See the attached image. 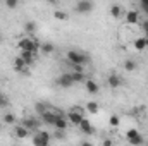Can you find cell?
<instances>
[{"instance_id":"1","label":"cell","mask_w":148,"mask_h":146,"mask_svg":"<svg viewBox=\"0 0 148 146\" xmlns=\"http://www.w3.org/2000/svg\"><path fill=\"white\" fill-rule=\"evenodd\" d=\"M66 59H67L69 65H86L90 62V55H86L83 52H77V50H67Z\"/></svg>"},{"instance_id":"2","label":"cell","mask_w":148,"mask_h":146,"mask_svg":"<svg viewBox=\"0 0 148 146\" xmlns=\"http://www.w3.org/2000/svg\"><path fill=\"white\" fill-rule=\"evenodd\" d=\"M33 146H50V134L47 131H38L33 134Z\"/></svg>"},{"instance_id":"3","label":"cell","mask_w":148,"mask_h":146,"mask_svg":"<svg viewBox=\"0 0 148 146\" xmlns=\"http://www.w3.org/2000/svg\"><path fill=\"white\" fill-rule=\"evenodd\" d=\"M93 7H95L93 2H90V0H79V2H76L74 10L79 12V14H90L93 10Z\"/></svg>"},{"instance_id":"4","label":"cell","mask_w":148,"mask_h":146,"mask_svg":"<svg viewBox=\"0 0 148 146\" xmlns=\"http://www.w3.org/2000/svg\"><path fill=\"white\" fill-rule=\"evenodd\" d=\"M21 126L26 127L29 132H33V131L38 132V129H40V126H41V120H40V119H35V117H26V119H23Z\"/></svg>"},{"instance_id":"5","label":"cell","mask_w":148,"mask_h":146,"mask_svg":"<svg viewBox=\"0 0 148 146\" xmlns=\"http://www.w3.org/2000/svg\"><path fill=\"white\" fill-rule=\"evenodd\" d=\"M55 83H57V86H60V88H73L74 83H73V76H71V72H64L60 74L57 79H55Z\"/></svg>"},{"instance_id":"6","label":"cell","mask_w":148,"mask_h":146,"mask_svg":"<svg viewBox=\"0 0 148 146\" xmlns=\"http://www.w3.org/2000/svg\"><path fill=\"white\" fill-rule=\"evenodd\" d=\"M55 115H57V119H55L53 127H55V129H60V131H66V129L69 127V122H67L66 113H64V112H55Z\"/></svg>"},{"instance_id":"7","label":"cell","mask_w":148,"mask_h":146,"mask_svg":"<svg viewBox=\"0 0 148 146\" xmlns=\"http://www.w3.org/2000/svg\"><path fill=\"white\" fill-rule=\"evenodd\" d=\"M66 117H67V122H69V124L77 126V127H79V124H81V122H83V119H84V115H83V113L74 112V110L67 112V113H66Z\"/></svg>"},{"instance_id":"8","label":"cell","mask_w":148,"mask_h":146,"mask_svg":"<svg viewBox=\"0 0 148 146\" xmlns=\"http://www.w3.org/2000/svg\"><path fill=\"white\" fill-rule=\"evenodd\" d=\"M107 84H109V88L115 89V88H119V86L122 84V77H121L119 74H115V72H110L109 77H107Z\"/></svg>"},{"instance_id":"9","label":"cell","mask_w":148,"mask_h":146,"mask_svg":"<svg viewBox=\"0 0 148 146\" xmlns=\"http://www.w3.org/2000/svg\"><path fill=\"white\" fill-rule=\"evenodd\" d=\"M55 119H57V115H55V112H45L43 115H40V120H41V124H47V126H53L55 124Z\"/></svg>"},{"instance_id":"10","label":"cell","mask_w":148,"mask_h":146,"mask_svg":"<svg viewBox=\"0 0 148 146\" xmlns=\"http://www.w3.org/2000/svg\"><path fill=\"white\" fill-rule=\"evenodd\" d=\"M79 129H81V132H83V134H86V136L95 134V127H93V126H91V122H90V120H86V119H83V122L79 124Z\"/></svg>"},{"instance_id":"11","label":"cell","mask_w":148,"mask_h":146,"mask_svg":"<svg viewBox=\"0 0 148 146\" xmlns=\"http://www.w3.org/2000/svg\"><path fill=\"white\" fill-rule=\"evenodd\" d=\"M19 57L24 60L26 67H31L35 64V53L33 52H19Z\"/></svg>"},{"instance_id":"12","label":"cell","mask_w":148,"mask_h":146,"mask_svg":"<svg viewBox=\"0 0 148 146\" xmlns=\"http://www.w3.org/2000/svg\"><path fill=\"white\" fill-rule=\"evenodd\" d=\"M126 23L127 24H138L140 23V12L138 10H129L126 14Z\"/></svg>"},{"instance_id":"13","label":"cell","mask_w":148,"mask_h":146,"mask_svg":"<svg viewBox=\"0 0 148 146\" xmlns=\"http://www.w3.org/2000/svg\"><path fill=\"white\" fill-rule=\"evenodd\" d=\"M84 88H86V91H88L90 95H97V93H98V89H100V88H98V84H97L93 79H86V81H84Z\"/></svg>"},{"instance_id":"14","label":"cell","mask_w":148,"mask_h":146,"mask_svg":"<svg viewBox=\"0 0 148 146\" xmlns=\"http://www.w3.org/2000/svg\"><path fill=\"white\" fill-rule=\"evenodd\" d=\"M40 52H41L43 55H50V53H53V52H55V45H53V43H50V41H47V43H41V46H40Z\"/></svg>"},{"instance_id":"15","label":"cell","mask_w":148,"mask_h":146,"mask_svg":"<svg viewBox=\"0 0 148 146\" xmlns=\"http://www.w3.org/2000/svg\"><path fill=\"white\" fill-rule=\"evenodd\" d=\"M26 69H28V67H26L24 60H23V59H21V57L17 55V57L14 59V71H16V72H24Z\"/></svg>"},{"instance_id":"16","label":"cell","mask_w":148,"mask_h":146,"mask_svg":"<svg viewBox=\"0 0 148 146\" xmlns=\"http://www.w3.org/2000/svg\"><path fill=\"white\" fill-rule=\"evenodd\" d=\"M133 45H134V48H136L138 52H143V50L147 48V38H145V36L136 38V40L133 41Z\"/></svg>"},{"instance_id":"17","label":"cell","mask_w":148,"mask_h":146,"mask_svg":"<svg viewBox=\"0 0 148 146\" xmlns=\"http://www.w3.org/2000/svg\"><path fill=\"white\" fill-rule=\"evenodd\" d=\"M16 136H17L19 139H24V138H28V136H29V131L19 124V126H16Z\"/></svg>"},{"instance_id":"18","label":"cell","mask_w":148,"mask_h":146,"mask_svg":"<svg viewBox=\"0 0 148 146\" xmlns=\"http://www.w3.org/2000/svg\"><path fill=\"white\" fill-rule=\"evenodd\" d=\"M110 16L112 17H115V19H119V17L122 16V7L117 5V3H112L110 5Z\"/></svg>"},{"instance_id":"19","label":"cell","mask_w":148,"mask_h":146,"mask_svg":"<svg viewBox=\"0 0 148 146\" xmlns=\"http://www.w3.org/2000/svg\"><path fill=\"white\" fill-rule=\"evenodd\" d=\"M35 110H36L38 115H43L45 112H48V105H47L45 102H36V103H35Z\"/></svg>"},{"instance_id":"20","label":"cell","mask_w":148,"mask_h":146,"mask_svg":"<svg viewBox=\"0 0 148 146\" xmlns=\"http://www.w3.org/2000/svg\"><path fill=\"white\" fill-rule=\"evenodd\" d=\"M84 110H88L90 113H98V110H100V105H98L97 102H88V103L84 105Z\"/></svg>"},{"instance_id":"21","label":"cell","mask_w":148,"mask_h":146,"mask_svg":"<svg viewBox=\"0 0 148 146\" xmlns=\"http://www.w3.org/2000/svg\"><path fill=\"white\" fill-rule=\"evenodd\" d=\"M24 31H26L28 35H33V33L36 31V23H35V21H26V23H24Z\"/></svg>"},{"instance_id":"22","label":"cell","mask_w":148,"mask_h":146,"mask_svg":"<svg viewBox=\"0 0 148 146\" xmlns=\"http://www.w3.org/2000/svg\"><path fill=\"white\" fill-rule=\"evenodd\" d=\"M136 67H138V64H136L133 59H127V60L124 62V69L129 71V72H131V71H136Z\"/></svg>"},{"instance_id":"23","label":"cell","mask_w":148,"mask_h":146,"mask_svg":"<svg viewBox=\"0 0 148 146\" xmlns=\"http://www.w3.org/2000/svg\"><path fill=\"white\" fill-rule=\"evenodd\" d=\"M71 76H73V83L74 84H77V83H84V81H86V76H84V74L71 72Z\"/></svg>"},{"instance_id":"24","label":"cell","mask_w":148,"mask_h":146,"mask_svg":"<svg viewBox=\"0 0 148 146\" xmlns=\"http://www.w3.org/2000/svg\"><path fill=\"white\" fill-rule=\"evenodd\" d=\"M3 124H16V115L14 113H10V112H7V113H3Z\"/></svg>"},{"instance_id":"25","label":"cell","mask_w":148,"mask_h":146,"mask_svg":"<svg viewBox=\"0 0 148 146\" xmlns=\"http://www.w3.org/2000/svg\"><path fill=\"white\" fill-rule=\"evenodd\" d=\"M129 141V145L131 146H141L145 141H143V136L140 134V136H136V138H131V139H127Z\"/></svg>"},{"instance_id":"26","label":"cell","mask_w":148,"mask_h":146,"mask_svg":"<svg viewBox=\"0 0 148 146\" xmlns=\"http://www.w3.org/2000/svg\"><path fill=\"white\" fill-rule=\"evenodd\" d=\"M119 124H121V117H119V115H115V113L110 115V119H109V126H110V127H117Z\"/></svg>"},{"instance_id":"27","label":"cell","mask_w":148,"mask_h":146,"mask_svg":"<svg viewBox=\"0 0 148 146\" xmlns=\"http://www.w3.org/2000/svg\"><path fill=\"white\" fill-rule=\"evenodd\" d=\"M53 17H55L57 21H66V19H67V14H66L64 10H55V12H53Z\"/></svg>"},{"instance_id":"28","label":"cell","mask_w":148,"mask_h":146,"mask_svg":"<svg viewBox=\"0 0 148 146\" xmlns=\"http://www.w3.org/2000/svg\"><path fill=\"white\" fill-rule=\"evenodd\" d=\"M53 138H55V139H59V141H62V139H66V131H60V129H55V132H53Z\"/></svg>"},{"instance_id":"29","label":"cell","mask_w":148,"mask_h":146,"mask_svg":"<svg viewBox=\"0 0 148 146\" xmlns=\"http://www.w3.org/2000/svg\"><path fill=\"white\" fill-rule=\"evenodd\" d=\"M5 107H9V98L3 93H0V108H5Z\"/></svg>"},{"instance_id":"30","label":"cell","mask_w":148,"mask_h":146,"mask_svg":"<svg viewBox=\"0 0 148 146\" xmlns=\"http://www.w3.org/2000/svg\"><path fill=\"white\" fill-rule=\"evenodd\" d=\"M126 136H127V139L136 138V136H140V131H138V129H129V131L126 132Z\"/></svg>"},{"instance_id":"31","label":"cell","mask_w":148,"mask_h":146,"mask_svg":"<svg viewBox=\"0 0 148 146\" xmlns=\"http://www.w3.org/2000/svg\"><path fill=\"white\" fill-rule=\"evenodd\" d=\"M140 7H141V10L148 16V0H141V2H140ZM147 19H148V17H147Z\"/></svg>"},{"instance_id":"32","label":"cell","mask_w":148,"mask_h":146,"mask_svg":"<svg viewBox=\"0 0 148 146\" xmlns=\"http://www.w3.org/2000/svg\"><path fill=\"white\" fill-rule=\"evenodd\" d=\"M73 72H79V74H84V65H71Z\"/></svg>"},{"instance_id":"33","label":"cell","mask_w":148,"mask_h":146,"mask_svg":"<svg viewBox=\"0 0 148 146\" xmlns=\"http://www.w3.org/2000/svg\"><path fill=\"white\" fill-rule=\"evenodd\" d=\"M5 5H7L9 9H16V7H17V2H16V0H7Z\"/></svg>"},{"instance_id":"34","label":"cell","mask_w":148,"mask_h":146,"mask_svg":"<svg viewBox=\"0 0 148 146\" xmlns=\"http://www.w3.org/2000/svg\"><path fill=\"white\" fill-rule=\"evenodd\" d=\"M102 146H112V139H103Z\"/></svg>"},{"instance_id":"35","label":"cell","mask_w":148,"mask_h":146,"mask_svg":"<svg viewBox=\"0 0 148 146\" xmlns=\"http://www.w3.org/2000/svg\"><path fill=\"white\" fill-rule=\"evenodd\" d=\"M141 26H143V29L148 33V19H145V21H143V24H141Z\"/></svg>"},{"instance_id":"36","label":"cell","mask_w":148,"mask_h":146,"mask_svg":"<svg viewBox=\"0 0 148 146\" xmlns=\"http://www.w3.org/2000/svg\"><path fill=\"white\" fill-rule=\"evenodd\" d=\"M79 146H93V143H90V141H83Z\"/></svg>"},{"instance_id":"37","label":"cell","mask_w":148,"mask_h":146,"mask_svg":"<svg viewBox=\"0 0 148 146\" xmlns=\"http://www.w3.org/2000/svg\"><path fill=\"white\" fill-rule=\"evenodd\" d=\"M2 127H3V124H2V122H0V131H2Z\"/></svg>"},{"instance_id":"38","label":"cell","mask_w":148,"mask_h":146,"mask_svg":"<svg viewBox=\"0 0 148 146\" xmlns=\"http://www.w3.org/2000/svg\"><path fill=\"white\" fill-rule=\"evenodd\" d=\"M147 46H148V38H147Z\"/></svg>"},{"instance_id":"39","label":"cell","mask_w":148,"mask_h":146,"mask_svg":"<svg viewBox=\"0 0 148 146\" xmlns=\"http://www.w3.org/2000/svg\"><path fill=\"white\" fill-rule=\"evenodd\" d=\"M145 145H147V146H148V141H147V143H145Z\"/></svg>"}]
</instances>
